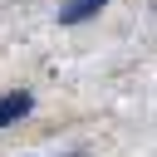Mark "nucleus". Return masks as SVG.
<instances>
[{
  "label": "nucleus",
  "instance_id": "nucleus-1",
  "mask_svg": "<svg viewBox=\"0 0 157 157\" xmlns=\"http://www.w3.org/2000/svg\"><path fill=\"white\" fill-rule=\"evenodd\" d=\"M29 108H34V98H29L25 88L0 93V128H10V123H20V118H29Z\"/></svg>",
  "mask_w": 157,
  "mask_h": 157
},
{
  "label": "nucleus",
  "instance_id": "nucleus-2",
  "mask_svg": "<svg viewBox=\"0 0 157 157\" xmlns=\"http://www.w3.org/2000/svg\"><path fill=\"white\" fill-rule=\"evenodd\" d=\"M98 10H103V0H69V5H59V25H83Z\"/></svg>",
  "mask_w": 157,
  "mask_h": 157
}]
</instances>
